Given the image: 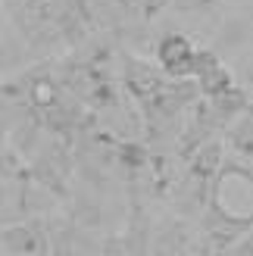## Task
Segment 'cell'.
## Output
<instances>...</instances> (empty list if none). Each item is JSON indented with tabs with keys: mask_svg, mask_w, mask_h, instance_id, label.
<instances>
[{
	"mask_svg": "<svg viewBox=\"0 0 253 256\" xmlns=\"http://www.w3.org/2000/svg\"><path fill=\"white\" fill-rule=\"evenodd\" d=\"M194 62H197V47L184 34H169L160 44V66L175 78L178 75H194Z\"/></svg>",
	"mask_w": 253,
	"mask_h": 256,
	"instance_id": "6da1fadb",
	"label": "cell"
},
{
	"mask_svg": "<svg viewBox=\"0 0 253 256\" xmlns=\"http://www.w3.org/2000/svg\"><path fill=\"white\" fill-rule=\"evenodd\" d=\"M4 244H6L10 250H19V253H32V250L38 247V240H34V234H32V228L19 225V228H10V232L4 234Z\"/></svg>",
	"mask_w": 253,
	"mask_h": 256,
	"instance_id": "7a4b0ae2",
	"label": "cell"
},
{
	"mask_svg": "<svg viewBox=\"0 0 253 256\" xmlns=\"http://www.w3.org/2000/svg\"><path fill=\"white\" fill-rule=\"evenodd\" d=\"M219 156H222L219 144H206L204 153H200V156L194 160V172H197V175H210V172H216V169H219Z\"/></svg>",
	"mask_w": 253,
	"mask_h": 256,
	"instance_id": "3957f363",
	"label": "cell"
},
{
	"mask_svg": "<svg viewBox=\"0 0 253 256\" xmlns=\"http://www.w3.org/2000/svg\"><path fill=\"white\" fill-rule=\"evenodd\" d=\"M32 97H34L38 106H54L56 104V94H54V88H50V84H34L32 88Z\"/></svg>",
	"mask_w": 253,
	"mask_h": 256,
	"instance_id": "277c9868",
	"label": "cell"
}]
</instances>
